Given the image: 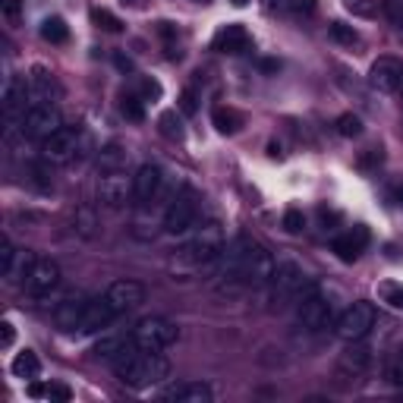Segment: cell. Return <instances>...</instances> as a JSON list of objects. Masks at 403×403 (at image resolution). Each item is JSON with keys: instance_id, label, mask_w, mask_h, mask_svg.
Returning a JSON list of instances; mask_svg holds the SVG:
<instances>
[{"instance_id": "obj_46", "label": "cell", "mask_w": 403, "mask_h": 403, "mask_svg": "<svg viewBox=\"0 0 403 403\" xmlns=\"http://www.w3.org/2000/svg\"><path fill=\"white\" fill-rule=\"evenodd\" d=\"M381 161H384V151L381 148H369V155L359 161V167H362V171H369L372 164H381Z\"/></svg>"}, {"instance_id": "obj_43", "label": "cell", "mask_w": 403, "mask_h": 403, "mask_svg": "<svg viewBox=\"0 0 403 403\" xmlns=\"http://www.w3.org/2000/svg\"><path fill=\"white\" fill-rule=\"evenodd\" d=\"M287 7L293 16H312L318 3H315V0H287Z\"/></svg>"}, {"instance_id": "obj_27", "label": "cell", "mask_w": 403, "mask_h": 403, "mask_svg": "<svg viewBox=\"0 0 403 403\" xmlns=\"http://www.w3.org/2000/svg\"><path fill=\"white\" fill-rule=\"evenodd\" d=\"M13 375L16 378H38L42 375V359H38L32 350H22L13 359Z\"/></svg>"}, {"instance_id": "obj_22", "label": "cell", "mask_w": 403, "mask_h": 403, "mask_svg": "<svg viewBox=\"0 0 403 403\" xmlns=\"http://www.w3.org/2000/svg\"><path fill=\"white\" fill-rule=\"evenodd\" d=\"M26 101H28V89H26V79H16V76H10L7 85H3V114H7V120H16V117H26Z\"/></svg>"}, {"instance_id": "obj_17", "label": "cell", "mask_w": 403, "mask_h": 403, "mask_svg": "<svg viewBox=\"0 0 403 403\" xmlns=\"http://www.w3.org/2000/svg\"><path fill=\"white\" fill-rule=\"evenodd\" d=\"M42 145H44V157H48V161L63 164V161H69V157L79 151V132L69 130V126H60V130L51 139H44Z\"/></svg>"}, {"instance_id": "obj_48", "label": "cell", "mask_w": 403, "mask_h": 403, "mask_svg": "<svg viewBox=\"0 0 403 403\" xmlns=\"http://www.w3.org/2000/svg\"><path fill=\"white\" fill-rule=\"evenodd\" d=\"M114 63H117L120 73H136V63H132V57H126V54H114Z\"/></svg>"}, {"instance_id": "obj_28", "label": "cell", "mask_w": 403, "mask_h": 403, "mask_svg": "<svg viewBox=\"0 0 403 403\" xmlns=\"http://www.w3.org/2000/svg\"><path fill=\"white\" fill-rule=\"evenodd\" d=\"M130 341H132V337H123V334L101 337V341L95 343V356H98V359H104V362H110V359H114V356L120 353V350H123Z\"/></svg>"}, {"instance_id": "obj_13", "label": "cell", "mask_w": 403, "mask_h": 403, "mask_svg": "<svg viewBox=\"0 0 403 403\" xmlns=\"http://www.w3.org/2000/svg\"><path fill=\"white\" fill-rule=\"evenodd\" d=\"M249 48H252V35L246 32V26H239V22H230V26H224L212 38V51H218V54H227V57L246 54Z\"/></svg>"}, {"instance_id": "obj_7", "label": "cell", "mask_w": 403, "mask_h": 403, "mask_svg": "<svg viewBox=\"0 0 403 403\" xmlns=\"http://www.w3.org/2000/svg\"><path fill=\"white\" fill-rule=\"evenodd\" d=\"M296 318H300V325L306 331H325L337 321V312H334V302L321 293V290H315V293L302 296L296 302Z\"/></svg>"}, {"instance_id": "obj_9", "label": "cell", "mask_w": 403, "mask_h": 403, "mask_svg": "<svg viewBox=\"0 0 403 403\" xmlns=\"http://www.w3.org/2000/svg\"><path fill=\"white\" fill-rule=\"evenodd\" d=\"M63 126L57 104H42V108H28V114L22 117V136L32 142H44Z\"/></svg>"}, {"instance_id": "obj_42", "label": "cell", "mask_w": 403, "mask_h": 403, "mask_svg": "<svg viewBox=\"0 0 403 403\" xmlns=\"http://www.w3.org/2000/svg\"><path fill=\"white\" fill-rule=\"evenodd\" d=\"M0 13L7 16V22H19V16H22V0H0Z\"/></svg>"}, {"instance_id": "obj_23", "label": "cell", "mask_w": 403, "mask_h": 403, "mask_svg": "<svg viewBox=\"0 0 403 403\" xmlns=\"http://www.w3.org/2000/svg\"><path fill=\"white\" fill-rule=\"evenodd\" d=\"M212 123L218 126V132L233 136V132H239V126H243V114L233 110V108H214L212 110Z\"/></svg>"}, {"instance_id": "obj_14", "label": "cell", "mask_w": 403, "mask_h": 403, "mask_svg": "<svg viewBox=\"0 0 403 403\" xmlns=\"http://www.w3.org/2000/svg\"><path fill=\"white\" fill-rule=\"evenodd\" d=\"M126 196H132V180H126L123 171H108L98 180V198L108 208H120L126 202Z\"/></svg>"}, {"instance_id": "obj_36", "label": "cell", "mask_w": 403, "mask_h": 403, "mask_svg": "<svg viewBox=\"0 0 403 403\" xmlns=\"http://www.w3.org/2000/svg\"><path fill=\"white\" fill-rule=\"evenodd\" d=\"M331 38H334L337 44H350V48H353V44L359 42V32H356L353 26H347V22H331Z\"/></svg>"}, {"instance_id": "obj_15", "label": "cell", "mask_w": 403, "mask_h": 403, "mask_svg": "<svg viewBox=\"0 0 403 403\" xmlns=\"http://www.w3.org/2000/svg\"><path fill=\"white\" fill-rule=\"evenodd\" d=\"M26 89H28V108H42V104H54L60 89H57L54 76L48 73L44 67H35L32 76L26 79Z\"/></svg>"}, {"instance_id": "obj_26", "label": "cell", "mask_w": 403, "mask_h": 403, "mask_svg": "<svg viewBox=\"0 0 403 403\" xmlns=\"http://www.w3.org/2000/svg\"><path fill=\"white\" fill-rule=\"evenodd\" d=\"M343 366L353 372H366L372 366V350L362 347V341H353L350 343V350L343 353Z\"/></svg>"}, {"instance_id": "obj_35", "label": "cell", "mask_w": 403, "mask_h": 403, "mask_svg": "<svg viewBox=\"0 0 403 403\" xmlns=\"http://www.w3.org/2000/svg\"><path fill=\"white\" fill-rule=\"evenodd\" d=\"M13 265H16V249H13V243L3 237L0 239V274L7 280L13 277Z\"/></svg>"}, {"instance_id": "obj_45", "label": "cell", "mask_w": 403, "mask_h": 403, "mask_svg": "<svg viewBox=\"0 0 403 403\" xmlns=\"http://www.w3.org/2000/svg\"><path fill=\"white\" fill-rule=\"evenodd\" d=\"M13 341H16L13 321H3V325H0V347H13Z\"/></svg>"}, {"instance_id": "obj_5", "label": "cell", "mask_w": 403, "mask_h": 403, "mask_svg": "<svg viewBox=\"0 0 403 403\" xmlns=\"http://www.w3.org/2000/svg\"><path fill=\"white\" fill-rule=\"evenodd\" d=\"M130 337L136 347L161 353V350L173 347L180 341V328H177V321L164 318V315H148V318L136 321V328L130 331Z\"/></svg>"}, {"instance_id": "obj_2", "label": "cell", "mask_w": 403, "mask_h": 403, "mask_svg": "<svg viewBox=\"0 0 403 403\" xmlns=\"http://www.w3.org/2000/svg\"><path fill=\"white\" fill-rule=\"evenodd\" d=\"M110 369L117 372V378H120L123 384L142 391V388H151V384L164 381V378L171 375V362H167L161 353L142 350L130 341L114 359H110Z\"/></svg>"}, {"instance_id": "obj_21", "label": "cell", "mask_w": 403, "mask_h": 403, "mask_svg": "<svg viewBox=\"0 0 403 403\" xmlns=\"http://www.w3.org/2000/svg\"><path fill=\"white\" fill-rule=\"evenodd\" d=\"M85 302L83 296H67L63 302H57L54 309V325L60 331H67V334H76L79 331V321H83V312H85Z\"/></svg>"}, {"instance_id": "obj_25", "label": "cell", "mask_w": 403, "mask_h": 403, "mask_svg": "<svg viewBox=\"0 0 403 403\" xmlns=\"http://www.w3.org/2000/svg\"><path fill=\"white\" fill-rule=\"evenodd\" d=\"M126 151L120 148L117 142H110V145H104L101 148V155H98V167H101V173H108V171H123L126 167Z\"/></svg>"}, {"instance_id": "obj_33", "label": "cell", "mask_w": 403, "mask_h": 403, "mask_svg": "<svg viewBox=\"0 0 403 403\" xmlns=\"http://www.w3.org/2000/svg\"><path fill=\"white\" fill-rule=\"evenodd\" d=\"M378 296H381L388 306L394 309H403V284H394V280H384L378 284Z\"/></svg>"}, {"instance_id": "obj_50", "label": "cell", "mask_w": 403, "mask_h": 403, "mask_svg": "<svg viewBox=\"0 0 403 403\" xmlns=\"http://www.w3.org/2000/svg\"><path fill=\"white\" fill-rule=\"evenodd\" d=\"M157 35H161V38H173L177 28H173V22H157Z\"/></svg>"}, {"instance_id": "obj_4", "label": "cell", "mask_w": 403, "mask_h": 403, "mask_svg": "<svg viewBox=\"0 0 403 403\" xmlns=\"http://www.w3.org/2000/svg\"><path fill=\"white\" fill-rule=\"evenodd\" d=\"M221 249H224V230H221L218 221H212V224H205L183 249H180L177 259L189 268H208L221 255Z\"/></svg>"}, {"instance_id": "obj_31", "label": "cell", "mask_w": 403, "mask_h": 403, "mask_svg": "<svg viewBox=\"0 0 403 403\" xmlns=\"http://www.w3.org/2000/svg\"><path fill=\"white\" fill-rule=\"evenodd\" d=\"M120 114H123L130 123H142L145 120V101L139 95H123L120 98Z\"/></svg>"}, {"instance_id": "obj_30", "label": "cell", "mask_w": 403, "mask_h": 403, "mask_svg": "<svg viewBox=\"0 0 403 403\" xmlns=\"http://www.w3.org/2000/svg\"><path fill=\"white\" fill-rule=\"evenodd\" d=\"M42 38H44V42H51V44H63L69 38L67 22H63L60 16H48V19L42 22Z\"/></svg>"}, {"instance_id": "obj_24", "label": "cell", "mask_w": 403, "mask_h": 403, "mask_svg": "<svg viewBox=\"0 0 403 403\" xmlns=\"http://www.w3.org/2000/svg\"><path fill=\"white\" fill-rule=\"evenodd\" d=\"M157 130H161L164 139H171V142H183V136H186L183 114H177V110H164V114L157 117Z\"/></svg>"}, {"instance_id": "obj_10", "label": "cell", "mask_w": 403, "mask_h": 403, "mask_svg": "<svg viewBox=\"0 0 403 403\" xmlns=\"http://www.w3.org/2000/svg\"><path fill=\"white\" fill-rule=\"evenodd\" d=\"M369 85L384 95H403V63L397 57H378L369 69Z\"/></svg>"}, {"instance_id": "obj_52", "label": "cell", "mask_w": 403, "mask_h": 403, "mask_svg": "<svg viewBox=\"0 0 403 403\" xmlns=\"http://www.w3.org/2000/svg\"><path fill=\"white\" fill-rule=\"evenodd\" d=\"M394 198H397V205L403 208V183H400V186H397V189H394Z\"/></svg>"}, {"instance_id": "obj_1", "label": "cell", "mask_w": 403, "mask_h": 403, "mask_svg": "<svg viewBox=\"0 0 403 403\" xmlns=\"http://www.w3.org/2000/svg\"><path fill=\"white\" fill-rule=\"evenodd\" d=\"M274 265L277 261L271 259V252L243 233V237H233L230 243H224L221 255L208 265V271L214 280L237 284V287H268Z\"/></svg>"}, {"instance_id": "obj_34", "label": "cell", "mask_w": 403, "mask_h": 403, "mask_svg": "<svg viewBox=\"0 0 403 403\" xmlns=\"http://www.w3.org/2000/svg\"><path fill=\"white\" fill-rule=\"evenodd\" d=\"M92 22H95L98 28H101V32H123V22L117 19L114 13H110V10H92Z\"/></svg>"}, {"instance_id": "obj_16", "label": "cell", "mask_w": 403, "mask_h": 403, "mask_svg": "<svg viewBox=\"0 0 403 403\" xmlns=\"http://www.w3.org/2000/svg\"><path fill=\"white\" fill-rule=\"evenodd\" d=\"M366 243H369V227H353L350 233H341V237H334V243H331V252L337 255L341 261H347V265H353V261H359L362 249H366Z\"/></svg>"}, {"instance_id": "obj_12", "label": "cell", "mask_w": 403, "mask_h": 403, "mask_svg": "<svg viewBox=\"0 0 403 403\" xmlns=\"http://www.w3.org/2000/svg\"><path fill=\"white\" fill-rule=\"evenodd\" d=\"M117 315H120V312L110 306L108 293H104V296H92V300L85 302V312H83V321H79V331H76V334H83V337L101 334V331L108 328Z\"/></svg>"}, {"instance_id": "obj_44", "label": "cell", "mask_w": 403, "mask_h": 403, "mask_svg": "<svg viewBox=\"0 0 403 403\" xmlns=\"http://www.w3.org/2000/svg\"><path fill=\"white\" fill-rule=\"evenodd\" d=\"M73 397V391L67 384H48V400H57V403H67Z\"/></svg>"}, {"instance_id": "obj_20", "label": "cell", "mask_w": 403, "mask_h": 403, "mask_svg": "<svg viewBox=\"0 0 403 403\" xmlns=\"http://www.w3.org/2000/svg\"><path fill=\"white\" fill-rule=\"evenodd\" d=\"M161 183H164L161 167H157V164H142L136 171V177H132V198H136L139 205H145V202H151V198L161 192Z\"/></svg>"}, {"instance_id": "obj_53", "label": "cell", "mask_w": 403, "mask_h": 403, "mask_svg": "<svg viewBox=\"0 0 403 403\" xmlns=\"http://www.w3.org/2000/svg\"><path fill=\"white\" fill-rule=\"evenodd\" d=\"M230 3H233V7H246L249 0H230Z\"/></svg>"}, {"instance_id": "obj_8", "label": "cell", "mask_w": 403, "mask_h": 403, "mask_svg": "<svg viewBox=\"0 0 403 403\" xmlns=\"http://www.w3.org/2000/svg\"><path fill=\"white\" fill-rule=\"evenodd\" d=\"M196 221H198V192L183 189L171 202V205H167V212H164V230L171 233V237H177V233L192 230V227H196Z\"/></svg>"}, {"instance_id": "obj_32", "label": "cell", "mask_w": 403, "mask_h": 403, "mask_svg": "<svg viewBox=\"0 0 403 403\" xmlns=\"http://www.w3.org/2000/svg\"><path fill=\"white\" fill-rule=\"evenodd\" d=\"M337 132H341L343 139H359L362 136V117L353 114V110H347V114L337 117Z\"/></svg>"}, {"instance_id": "obj_39", "label": "cell", "mask_w": 403, "mask_h": 403, "mask_svg": "<svg viewBox=\"0 0 403 403\" xmlns=\"http://www.w3.org/2000/svg\"><path fill=\"white\" fill-rule=\"evenodd\" d=\"M384 13H388L394 32L403 38V0H384Z\"/></svg>"}, {"instance_id": "obj_51", "label": "cell", "mask_w": 403, "mask_h": 403, "mask_svg": "<svg viewBox=\"0 0 403 403\" xmlns=\"http://www.w3.org/2000/svg\"><path fill=\"white\" fill-rule=\"evenodd\" d=\"M259 69H261V73H277V69H280V60H261Z\"/></svg>"}, {"instance_id": "obj_41", "label": "cell", "mask_w": 403, "mask_h": 403, "mask_svg": "<svg viewBox=\"0 0 403 403\" xmlns=\"http://www.w3.org/2000/svg\"><path fill=\"white\" fill-rule=\"evenodd\" d=\"M177 108H180V114H183V117H192V114H196V110H198L196 92H189V89L180 92V104H177Z\"/></svg>"}, {"instance_id": "obj_37", "label": "cell", "mask_w": 403, "mask_h": 403, "mask_svg": "<svg viewBox=\"0 0 403 403\" xmlns=\"http://www.w3.org/2000/svg\"><path fill=\"white\" fill-rule=\"evenodd\" d=\"M343 7L359 19H372L378 13V0H343Z\"/></svg>"}, {"instance_id": "obj_3", "label": "cell", "mask_w": 403, "mask_h": 403, "mask_svg": "<svg viewBox=\"0 0 403 403\" xmlns=\"http://www.w3.org/2000/svg\"><path fill=\"white\" fill-rule=\"evenodd\" d=\"M265 290H268V302L284 309L287 302H300L302 296L315 293L318 287L306 277V271H302L296 261L287 259V261H277V265H274V274H271Z\"/></svg>"}, {"instance_id": "obj_47", "label": "cell", "mask_w": 403, "mask_h": 403, "mask_svg": "<svg viewBox=\"0 0 403 403\" xmlns=\"http://www.w3.org/2000/svg\"><path fill=\"white\" fill-rule=\"evenodd\" d=\"M79 233H83V237H92V227H95V218H92L89 212H79Z\"/></svg>"}, {"instance_id": "obj_38", "label": "cell", "mask_w": 403, "mask_h": 403, "mask_svg": "<svg viewBox=\"0 0 403 403\" xmlns=\"http://www.w3.org/2000/svg\"><path fill=\"white\" fill-rule=\"evenodd\" d=\"M142 101H157V98L164 95V89H161V83L157 79H151V76H142L139 79V92H136Z\"/></svg>"}, {"instance_id": "obj_29", "label": "cell", "mask_w": 403, "mask_h": 403, "mask_svg": "<svg viewBox=\"0 0 403 403\" xmlns=\"http://www.w3.org/2000/svg\"><path fill=\"white\" fill-rule=\"evenodd\" d=\"M384 378H388V384H394V388H403V343L391 350L388 362H384Z\"/></svg>"}, {"instance_id": "obj_18", "label": "cell", "mask_w": 403, "mask_h": 403, "mask_svg": "<svg viewBox=\"0 0 403 403\" xmlns=\"http://www.w3.org/2000/svg\"><path fill=\"white\" fill-rule=\"evenodd\" d=\"M108 300L110 306L117 309V312H130V309H136L139 302H145V287L139 284V280H114L108 287Z\"/></svg>"}, {"instance_id": "obj_11", "label": "cell", "mask_w": 403, "mask_h": 403, "mask_svg": "<svg viewBox=\"0 0 403 403\" xmlns=\"http://www.w3.org/2000/svg\"><path fill=\"white\" fill-rule=\"evenodd\" d=\"M22 284H26L28 296L42 300V296H48L51 290L60 284V265H57L54 259H35Z\"/></svg>"}, {"instance_id": "obj_49", "label": "cell", "mask_w": 403, "mask_h": 403, "mask_svg": "<svg viewBox=\"0 0 403 403\" xmlns=\"http://www.w3.org/2000/svg\"><path fill=\"white\" fill-rule=\"evenodd\" d=\"M28 397H48V384L32 381V384H28Z\"/></svg>"}, {"instance_id": "obj_19", "label": "cell", "mask_w": 403, "mask_h": 403, "mask_svg": "<svg viewBox=\"0 0 403 403\" xmlns=\"http://www.w3.org/2000/svg\"><path fill=\"white\" fill-rule=\"evenodd\" d=\"M161 400H171V403H212L214 391H212V384H205V381H180V384H171V388L161 391Z\"/></svg>"}, {"instance_id": "obj_40", "label": "cell", "mask_w": 403, "mask_h": 403, "mask_svg": "<svg viewBox=\"0 0 403 403\" xmlns=\"http://www.w3.org/2000/svg\"><path fill=\"white\" fill-rule=\"evenodd\" d=\"M284 230H287V233H302V230H306V214H302L300 208H287V212H284Z\"/></svg>"}, {"instance_id": "obj_6", "label": "cell", "mask_w": 403, "mask_h": 403, "mask_svg": "<svg viewBox=\"0 0 403 403\" xmlns=\"http://www.w3.org/2000/svg\"><path fill=\"white\" fill-rule=\"evenodd\" d=\"M375 321H378V312L372 302L366 300H356L353 306H347L341 315H337L334 321V331L341 341L353 343V341H366L369 337V331L375 328Z\"/></svg>"}]
</instances>
